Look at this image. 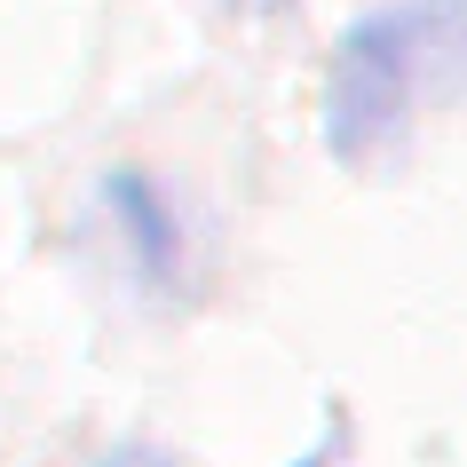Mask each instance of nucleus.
I'll list each match as a JSON object with an SVG mask.
<instances>
[{
	"label": "nucleus",
	"mask_w": 467,
	"mask_h": 467,
	"mask_svg": "<svg viewBox=\"0 0 467 467\" xmlns=\"http://www.w3.org/2000/svg\"><path fill=\"white\" fill-rule=\"evenodd\" d=\"M451 103H467V0H389L333 48L325 143L341 167L372 174Z\"/></svg>",
	"instance_id": "f257e3e1"
},
{
	"label": "nucleus",
	"mask_w": 467,
	"mask_h": 467,
	"mask_svg": "<svg viewBox=\"0 0 467 467\" xmlns=\"http://www.w3.org/2000/svg\"><path fill=\"white\" fill-rule=\"evenodd\" d=\"M103 214L119 230V254L135 262L143 285H182V214H174V198L135 167H111L103 174Z\"/></svg>",
	"instance_id": "f03ea898"
},
{
	"label": "nucleus",
	"mask_w": 467,
	"mask_h": 467,
	"mask_svg": "<svg viewBox=\"0 0 467 467\" xmlns=\"http://www.w3.org/2000/svg\"><path fill=\"white\" fill-rule=\"evenodd\" d=\"M88 467H182L174 451H150V443H111V451H96Z\"/></svg>",
	"instance_id": "7ed1b4c3"
},
{
	"label": "nucleus",
	"mask_w": 467,
	"mask_h": 467,
	"mask_svg": "<svg viewBox=\"0 0 467 467\" xmlns=\"http://www.w3.org/2000/svg\"><path fill=\"white\" fill-rule=\"evenodd\" d=\"M301 467H333V460H325V451H309V460H301Z\"/></svg>",
	"instance_id": "20e7f679"
}]
</instances>
